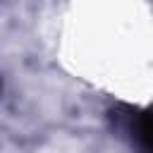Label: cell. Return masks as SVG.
Instances as JSON below:
<instances>
[{"mask_svg":"<svg viewBox=\"0 0 153 153\" xmlns=\"http://www.w3.org/2000/svg\"><path fill=\"white\" fill-rule=\"evenodd\" d=\"M134 139L141 148V153H153V112H143L131 120Z\"/></svg>","mask_w":153,"mask_h":153,"instance_id":"1","label":"cell"}]
</instances>
